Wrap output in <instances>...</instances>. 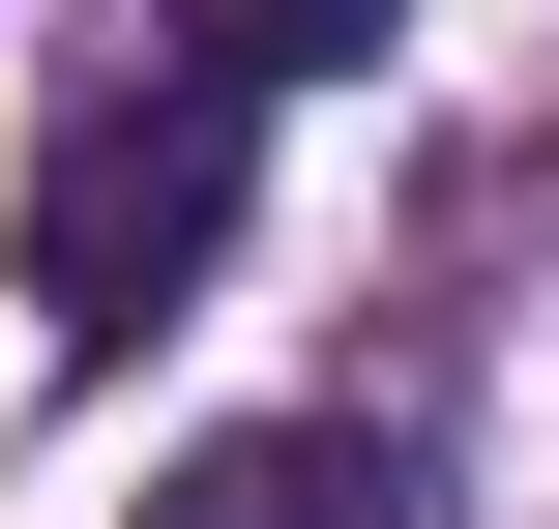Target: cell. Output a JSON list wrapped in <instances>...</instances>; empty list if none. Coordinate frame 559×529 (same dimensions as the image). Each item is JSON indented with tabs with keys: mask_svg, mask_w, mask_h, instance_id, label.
<instances>
[{
	"mask_svg": "<svg viewBox=\"0 0 559 529\" xmlns=\"http://www.w3.org/2000/svg\"><path fill=\"white\" fill-rule=\"evenodd\" d=\"M236 177H265V88H88L59 147H29V324L59 353H147L206 265H236Z\"/></svg>",
	"mask_w": 559,
	"mask_h": 529,
	"instance_id": "obj_1",
	"label": "cell"
},
{
	"mask_svg": "<svg viewBox=\"0 0 559 529\" xmlns=\"http://www.w3.org/2000/svg\"><path fill=\"white\" fill-rule=\"evenodd\" d=\"M147 529H413V471H383V442H324V412H265V442H177Z\"/></svg>",
	"mask_w": 559,
	"mask_h": 529,
	"instance_id": "obj_2",
	"label": "cell"
},
{
	"mask_svg": "<svg viewBox=\"0 0 559 529\" xmlns=\"http://www.w3.org/2000/svg\"><path fill=\"white\" fill-rule=\"evenodd\" d=\"M383 29H413V0H177L206 88H324V59H383Z\"/></svg>",
	"mask_w": 559,
	"mask_h": 529,
	"instance_id": "obj_3",
	"label": "cell"
}]
</instances>
